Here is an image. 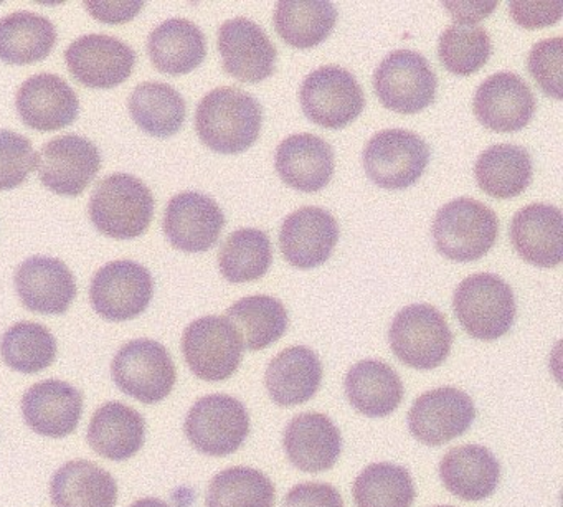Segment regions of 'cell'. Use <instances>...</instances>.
I'll use <instances>...</instances> for the list:
<instances>
[{"instance_id":"1","label":"cell","mask_w":563,"mask_h":507,"mask_svg":"<svg viewBox=\"0 0 563 507\" xmlns=\"http://www.w3.org/2000/svg\"><path fill=\"white\" fill-rule=\"evenodd\" d=\"M262 124V104L239 88H216L196 111L197 134L213 153H245L258 141Z\"/></svg>"},{"instance_id":"2","label":"cell","mask_w":563,"mask_h":507,"mask_svg":"<svg viewBox=\"0 0 563 507\" xmlns=\"http://www.w3.org/2000/svg\"><path fill=\"white\" fill-rule=\"evenodd\" d=\"M154 196L150 187L131 174H111L91 194V222L98 232L114 240L144 235L154 217Z\"/></svg>"},{"instance_id":"3","label":"cell","mask_w":563,"mask_h":507,"mask_svg":"<svg viewBox=\"0 0 563 507\" xmlns=\"http://www.w3.org/2000/svg\"><path fill=\"white\" fill-rule=\"evenodd\" d=\"M461 328L479 341H496L516 321V298L509 283L493 273H476L460 283L453 296Z\"/></svg>"},{"instance_id":"4","label":"cell","mask_w":563,"mask_h":507,"mask_svg":"<svg viewBox=\"0 0 563 507\" xmlns=\"http://www.w3.org/2000/svg\"><path fill=\"white\" fill-rule=\"evenodd\" d=\"M499 236L496 212L479 200L460 197L444 203L433 222L438 252L453 262H476L483 258Z\"/></svg>"},{"instance_id":"5","label":"cell","mask_w":563,"mask_h":507,"mask_svg":"<svg viewBox=\"0 0 563 507\" xmlns=\"http://www.w3.org/2000/svg\"><path fill=\"white\" fill-rule=\"evenodd\" d=\"M454 335L443 312L431 305H410L395 315L388 329L391 352L417 371L440 367L453 348Z\"/></svg>"},{"instance_id":"6","label":"cell","mask_w":563,"mask_h":507,"mask_svg":"<svg viewBox=\"0 0 563 507\" xmlns=\"http://www.w3.org/2000/svg\"><path fill=\"white\" fill-rule=\"evenodd\" d=\"M114 384L128 397L154 405L169 397L177 382V368L169 351L153 339L126 342L111 364Z\"/></svg>"},{"instance_id":"7","label":"cell","mask_w":563,"mask_h":507,"mask_svg":"<svg viewBox=\"0 0 563 507\" xmlns=\"http://www.w3.org/2000/svg\"><path fill=\"white\" fill-rule=\"evenodd\" d=\"M184 431L199 453L229 456L239 451L249 438V410L232 395H207L190 408Z\"/></svg>"},{"instance_id":"8","label":"cell","mask_w":563,"mask_h":507,"mask_svg":"<svg viewBox=\"0 0 563 507\" xmlns=\"http://www.w3.org/2000/svg\"><path fill=\"white\" fill-rule=\"evenodd\" d=\"M243 342L225 316H203L187 326L183 354L187 367L206 382H223L239 371Z\"/></svg>"},{"instance_id":"9","label":"cell","mask_w":563,"mask_h":507,"mask_svg":"<svg viewBox=\"0 0 563 507\" xmlns=\"http://www.w3.org/2000/svg\"><path fill=\"white\" fill-rule=\"evenodd\" d=\"M431 150L418 134L407 130H384L365 144L362 161L375 186L404 190L423 176Z\"/></svg>"},{"instance_id":"10","label":"cell","mask_w":563,"mask_h":507,"mask_svg":"<svg viewBox=\"0 0 563 507\" xmlns=\"http://www.w3.org/2000/svg\"><path fill=\"white\" fill-rule=\"evenodd\" d=\"M299 100L306 118L325 130H342L361 117L364 91L345 68L328 65L309 74L301 85Z\"/></svg>"},{"instance_id":"11","label":"cell","mask_w":563,"mask_h":507,"mask_svg":"<svg viewBox=\"0 0 563 507\" xmlns=\"http://www.w3.org/2000/svg\"><path fill=\"white\" fill-rule=\"evenodd\" d=\"M437 88L433 68L423 55L413 51L391 52L374 74L375 95L395 113H420L433 103Z\"/></svg>"},{"instance_id":"12","label":"cell","mask_w":563,"mask_h":507,"mask_svg":"<svg viewBox=\"0 0 563 507\" xmlns=\"http://www.w3.org/2000/svg\"><path fill=\"white\" fill-rule=\"evenodd\" d=\"M153 296L150 269L131 260L108 263L91 279V306L110 322H126L143 315Z\"/></svg>"},{"instance_id":"13","label":"cell","mask_w":563,"mask_h":507,"mask_svg":"<svg viewBox=\"0 0 563 507\" xmlns=\"http://www.w3.org/2000/svg\"><path fill=\"white\" fill-rule=\"evenodd\" d=\"M476 407L466 392L441 387L424 392L408 411V428L420 443L441 447L470 430Z\"/></svg>"},{"instance_id":"14","label":"cell","mask_w":563,"mask_h":507,"mask_svg":"<svg viewBox=\"0 0 563 507\" xmlns=\"http://www.w3.org/2000/svg\"><path fill=\"white\" fill-rule=\"evenodd\" d=\"M38 177L52 192L78 197L101 169L100 150L87 137L65 134L48 141L38 156Z\"/></svg>"},{"instance_id":"15","label":"cell","mask_w":563,"mask_h":507,"mask_svg":"<svg viewBox=\"0 0 563 507\" xmlns=\"http://www.w3.org/2000/svg\"><path fill=\"white\" fill-rule=\"evenodd\" d=\"M65 62L78 84L97 90H110L131 77L136 54L120 38L90 34L68 45Z\"/></svg>"},{"instance_id":"16","label":"cell","mask_w":563,"mask_h":507,"mask_svg":"<svg viewBox=\"0 0 563 507\" xmlns=\"http://www.w3.org/2000/svg\"><path fill=\"white\" fill-rule=\"evenodd\" d=\"M225 216L212 197L200 192H183L169 200L163 230L174 249L202 253L219 242Z\"/></svg>"},{"instance_id":"17","label":"cell","mask_w":563,"mask_h":507,"mask_svg":"<svg viewBox=\"0 0 563 507\" xmlns=\"http://www.w3.org/2000/svg\"><path fill=\"white\" fill-rule=\"evenodd\" d=\"M474 114L487 130L517 133L523 130L537 110L529 85L512 71H499L479 85L474 95Z\"/></svg>"},{"instance_id":"18","label":"cell","mask_w":563,"mask_h":507,"mask_svg":"<svg viewBox=\"0 0 563 507\" xmlns=\"http://www.w3.org/2000/svg\"><path fill=\"white\" fill-rule=\"evenodd\" d=\"M219 52L223 70L243 84H260L276 70V51L268 35L245 18L227 21L219 29Z\"/></svg>"},{"instance_id":"19","label":"cell","mask_w":563,"mask_h":507,"mask_svg":"<svg viewBox=\"0 0 563 507\" xmlns=\"http://www.w3.org/2000/svg\"><path fill=\"white\" fill-rule=\"evenodd\" d=\"M339 235V223L331 212L321 207H301L283 222L279 249L289 265L312 269L331 258Z\"/></svg>"},{"instance_id":"20","label":"cell","mask_w":563,"mask_h":507,"mask_svg":"<svg viewBox=\"0 0 563 507\" xmlns=\"http://www.w3.org/2000/svg\"><path fill=\"white\" fill-rule=\"evenodd\" d=\"M84 408L81 390L57 378L32 385L22 397L25 423L35 433L47 438H65L75 433Z\"/></svg>"},{"instance_id":"21","label":"cell","mask_w":563,"mask_h":507,"mask_svg":"<svg viewBox=\"0 0 563 507\" xmlns=\"http://www.w3.org/2000/svg\"><path fill=\"white\" fill-rule=\"evenodd\" d=\"M15 107L22 123L42 133L70 126L80 113L78 95L64 78L54 74L34 75L24 81Z\"/></svg>"},{"instance_id":"22","label":"cell","mask_w":563,"mask_h":507,"mask_svg":"<svg viewBox=\"0 0 563 507\" xmlns=\"http://www.w3.org/2000/svg\"><path fill=\"white\" fill-rule=\"evenodd\" d=\"M22 305L41 315H65L77 298L74 273L62 260L31 256L15 272Z\"/></svg>"},{"instance_id":"23","label":"cell","mask_w":563,"mask_h":507,"mask_svg":"<svg viewBox=\"0 0 563 507\" xmlns=\"http://www.w3.org/2000/svg\"><path fill=\"white\" fill-rule=\"evenodd\" d=\"M520 258L539 268H555L563 260V216L550 203H530L512 217L509 230Z\"/></svg>"},{"instance_id":"24","label":"cell","mask_w":563,"mask_h":507,"mask_svg":"<svg viewBox=\"0 0 563 507\" xmlns=\"http://www.w3.org/2000/svg\"><path fill=\"white\" fill-rule=\"evenodd\" d=\"M283 447L292 466L305 473H321L338 463L342 434L328 415L308 411L286 425Z\"/></svg>"},{"instance_id":"25","label":"cell","mask_w":563,"mask_h":507,"mask_svg":"<svg viewBox=\"0 0 563 507\" xmlns=\"http://www.w3.org/2000/svg\"><path fill=\"white\" fill-rule=\"evenodd\" d=\"M275 167L283 183L299 192H319L334 174L331 144L314 134H292L276 150Z\"/></svg>"},{"instance_id":"26","label":"cell","mask_w":563,"mask_h":507,"mask_svg":"<svg viewBox=\"0 0 563 507\" xmlns=\"http://www.w3.org/2000/svg\"><path fill=\"white\" fill-rule=\"evenodd\" d=\"M87 440L91 450L101 458L126 461L144 447L146 420L123 401H108L91 417Z\"/></svg>"},{"instance_id":"27","label":"cell","mask_w":563,"mask_h":507,"mask_svg":"<svg viewBox=\"0 0 563 507\" xmlns=\"http://www.w3.org/2000/svg\"><path fill=\"white\" fill-rule=\"evenodd\" d=\"M322 382V362L312 349L295 345L279 352L265 374L266 390L279 407L311 400Z\"/></svg>"},{"instance_id":"28","label":"cell","mask_w":563,"mask_h":507,"mask_svg":"<svg viewBox=\"0 0 563 507\" xmlns=\"http://www.w3.org/2000/svg\"><path fill=\"white\" fill-rule=\"evenodd\" d=\"M440 477L451 494L476 503L497 489L500 464L489 448L463 444L444 454L440 463Z\"/></svg>"},{"instance_id":"29","label":"cell","mask_w":563,"mask_h":507,"mask_svg":"<svg viewBox=\"0 0 563 507\" xmlns=\"http://www.w3.org/2000/svg\"><path fill=\"white\" fill-rule=\"evenodd\" d=\"M345 395L358 414L384 418L404 400V384L395 368L375 359L357 362L344 382Z\"/></svg>"},{"instance_id":"30","label":"cell","mask_w":563,"mask_h":507,"mask_svg":"<svg viewBox=\"0 0 563 507\" xmlns=\"http://www.w3.org/2000/svg\"><path fill=\"white\" fill-rule=\"evenodd\" d=\"M147 54L163 74L187 75L206 60V35L187 19H169L151 32Z\"/></svg>"},{"instance_id":"31","label":"cell","mask_w":563,"mask_h":507,"mask_svg":"<svg viewBox=\"0 0 563 507\" xmlns=\"http://www.w3.org/2000/svg\"><path fill=\"white\" fill-rule=\"evenodd\" d=\"M51 497L54 507H114L118 483L98 464L74 460L52 477Z\"/></svg>"},{"instance_id":"32","label":"cell","mask_w":563,"mask_h":507,"mask_svg":"<svg viewBox=\"0 0 563 507\" xmlns=\"http://www.w3.org/2000/svg\"><path fill=\"white\" fill-rule=\"evenodd\" d=\"M530 154L516 144L487 147L474 166V177L481 190L494 199H514L532 183Z\"/></svg>"},{"instance_id":"33","label":"cell","mask_w":563,"mask_h":507,"mask_svg":"<svg viewBox=\"0 0 563 507\" xmlns=\"http://www.w3.org/2000/svg\"><path fill=\"white\" fill-rule=\"evenodd\" d=\"M57 41V29L44 15L22 11L0 19V62L4 64L45 60Z\"/></svg>"},{"instance_id":"34","label":"cell","mask_w":563,"mask_h":507,"mask_svg":"<svg viewBox=\"0 0 563 507\" xmlns=\"http://www.w3.org/2000/svg\"><path fill=\"white\" fill-rule=\"evenodd\" d=\"M128 108L144 133L161 140L179 133L186 123L187 104L183 95L161 81H147L134 88Z\"/></svg>"},{"instance_id":"35","label":"cell","mask_w":563,"mask_h":507,"mask_svg":"<svg viewBox=\"0 0 563 507\" xmlns=\"http://www.w3.org/2000/svg\"><path fill=\"white\" fill-rule=\"evenodd\" d=\"M227 319L235 326L246 351H263L275 344L288 329L289 316L279 299L256 295L239 299L227 309Z\"/></svg>"},{"instance_id":"36","label":"cell","mask_w":563,"mask_h":507,"mask_svg":"<svg viewBox=\"0 0 563 507\" xmlns=\"http://www.w3.org/2000/svg\"><path fill=\"white\" fill-rule=\"evenodd\" d=\"M338 9L325 0H288L278 2L275 29L292 48L318 47L334 31Z\"/></svg>"},{"instance_id":"37","label":"cell","mask_w":563,"mask_h":507,"mask_svg":"<svg viewBox=\"0 0 563 507\" xmlns=\"http://www.w3.org/2000/svg\"><path fill=\"white\" fill-rule=\"evenodd\" d=\"M57 351V339L51 329L38 322H15L0 339V357L19 374L45 371L54 364Z\"/></svg>"},{"instance_id":"38","label":"cell","mask_w":563,"mask_h":507,"mask_svg":"<svg viewBox=\"0 0 563 507\" xmlns=\"http://www.w3.org/2000/svg\"><path fill=\"white\" fill-rule=\"evenodd\" d=\"M272 262L268 233L258 229H240L230 233L219 253L220 273L233 285L263 278Z\"/></svg>"},{"instance_id":"39","label":"cell","mask_w":563,"mask_h":507,"mask_svg":"<svg viewBox=\"0 0 563 507\" xmlns=\"http://www.w3.org/2000/svg\"><path fill=\"white\" fill-rule=\"evenodd\" d=\"M276 487L262 471L235 466L210 481L206 507H275Z\"/></svg>"},{"instance_id":"40","label":"cell","mask_w":563,"mask_h":507,"mask_svg":"<svg viewBox=\"0 0 563 507\" xmlns=\"http://www.w3.org/2000/svg\"><path fill=\"white\" fill-rule=\"evenodd\" d=\"M352 494L355 507H411L417 489L407 467L374 463L355 477Z\"/></svg>"},{"instance_id":"41","label":"cell","mask_w":563,"mask_h":507,"mask_svg":"<svg viewBox=\"0 0 563 507\" xmlns=\"http://www.w3.org/2000/svg\"><path fill=\"white\" fill-rule=\"evenodd\" d=\"M493 44L486 29L454 24L441 34L438 57L450 74L470 77L489 60Z\"/></svg>"},{"instance_id":"42","label":"cell","mask_w":563,"mask_h":507,"mask_svg":"<svg viewBox=\"0 0 563 507\" xmlns=\"http://www.w3.org/2000/svg\"><path fill=\"white\" fill-rule=\"evenodd\" d=\"M37 164V153L29 137L0 130V192L22 186Z\"/></svg>"},{"instance_id":"43","label":"cell","mask_w":563,"mask_h":507,"mask_svg":"<svg viewBox=\"0 0 563 507\" xmlns=\"http://www.w3.org/2000/svg\"><path fill=\"white\" fill-rule=\"evenodd\" d=\"M529 71L543 93L563 98V41L547 38L533 45L529 54Z\"/></svg>"},{"instance_id":"44","label":"cell","mask_w":563,"mask_h":507,"mask_svg":"<svg viewBox=\"0 0 563 507\" xmlns=\"http://www.w3.org/2000/svg\"><path fill=\"white\" fill-rule=\"evenodd\" d=\"M510 18L517 25L536 31V29L549 27L555 25L562 19V0H545V2H536V0H512L509 2Z\"/></svg>"},{"instance_id":"45","label":"cell","mask_w":563,"mask_h":507,"mask_svg":"<svg viewBox=\"0 0 563 507\" xmlns=\"http://www.w3.org/2000/svg\"><path fill=\"white\" fill-rule=\"evenodd\" d=\"M283 507H345V504L332 484L302 483L286 494Z\"/></svg>"},{"instance_id":"46","label":"cell","mask_w":563,"mask_h":507,"mask_svg":"<svg viewBox=\"0 0 563 507\" xmlns=\"http://www.w3.org/2000/svg\"><path fill=\"white\" fill-rule=\"evenodd\" d=\"M88 12L93 15L97 21L103 24H126L133 21L141 11H143L144 2H100V0H88L85 2Z\"/></svg>"},{"instance_id":"47","label":"cell","mask_w":563,"mask_h":507,"mask_svg":"<svg viewBox=\"0 0 563 507\" xmlns=\"http://www.w3.org/2000/svg\"><path fill=\"white\" fill-rule=\"evenodd\" d=\"M456 24L473 25L486 19L496 9L497 2H443Z\"/></svg>"},{"instance_id":"48","label":"cell","mask_w":563,"mask_h":507,"mask_svg":"<svg viewBox=\"0 0 563 507\" xmlns=\"http://www.w3.org/2000/svg\"><path fill=\"white\" fill-rule=\"evenodd\" d=\"M130 507H173L164 500L157 499V497H143L137 499L136 503L131 504Z\"/></svg>"},{"instance_id":"49","label":"cell","mask_w":563,"mask_h":507,"mask_svg":"<svg viewBox=\"0 0 563 507\" xmlns=\"http://www.w3.org/2000/svg\"><path fill=\"white\" fill-rule=\"evenodd\" d=\"M434 507H454V506H434Z\"/></svg>"}]
</instances>
